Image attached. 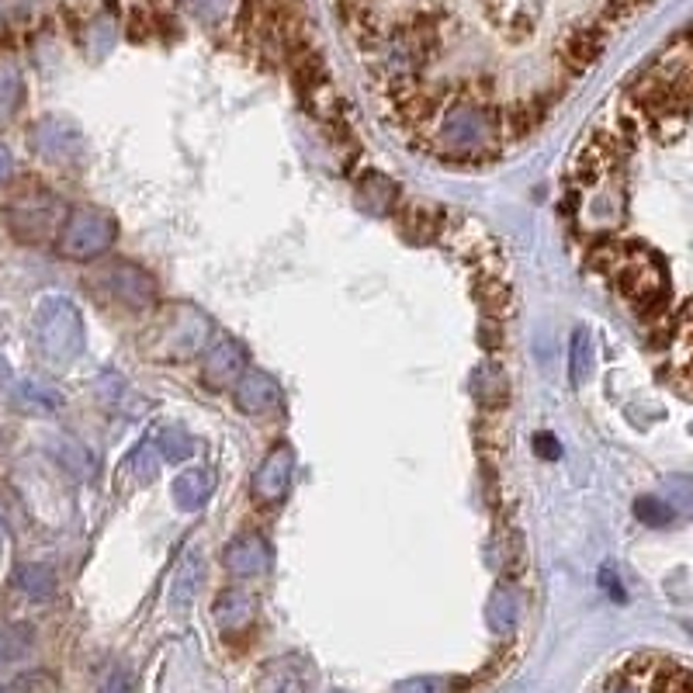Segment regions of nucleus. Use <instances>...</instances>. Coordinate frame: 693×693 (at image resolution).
<instances>
[{"label":"nucleus","mask_w":693,"mask_h":693,"mask_svg":"<svg viewBox=\"0 0 693 693\" xmlns=\"http://www.w3.org/2000/svg\"><path fill=\"white\" fill-rule=\"evenodd\" d=\"M500 108L486 98H461L444 108L431 150H437L451 164H486V159L500 156Z\"/></svg>","instance_id":"1"},{"label":"nucleus","mask_w":693,"mask_h":693,"mask_svg":"<svg viewBox=\"0 0 693 693\" xmlns=\"http://www.w3.org/2000/svg\"><path fill=\"white\" fill-rule=\"evenodd\" d=\"M35 344L52 368L74 364L84 354V316L69 298L49 295L35 309Z\"/></svg>","instance_id":"2"},{"label":"nucleus","mask_w":693,"mask_h":693,"mask_svg":"<svg viewBox=\"0 0 693 693\" xmlns=\"http://www.w3.org/2000/svg\"><path fill=\"white\" fill-rule=\"evenodd\" d=\"M208 344V319L188 306V301H174L164 306L150 333V354L159 361H188L202 354Z\"/></svg>","instance_id":"3"},{"label":"nucleus","mask_w":693,"mask_h":693,"mask_svg":"<svg viewBox=\"0 0 693 693\" xmlns=\"http://www.w3.org/2000/svg\"><path fill=\"white\" fill-rule=\"evenodd\" d=\"M118 240V222L112 211L104 208H74L63 219L60 233H56V246L66 260H98L101 254L112 251V243Z\"/></svg>","instance_id":"4"},{"label":"nucleus","mask_w":693,"mask_h":693,"mask_svg":"<svg viewBox=\"0 0 693 693\" xmlns=\"http://www.w3.org/2000/svg\"><path fill=\"white\" fill-rule=\"evenodd\" d=\"M87 284L104 295V298H112L118 301V306H126V309H153L156 306V281L153 274H146L142 268H136V264L129 260H112V264H101V268L87 278Z\"/></svg>","instance_id":"5"},{"label":"nucleus","mask_w":693,"mask_h":693,"mask_svg":"<svg viewBox=\"0 0 693 693\" xmlns=\"http://www.w3.org/2000/svg\"><path fill=\"white\" fill-rule=\"evenodd\" d=\"M4 219L22 243H42L60 222V202L46 191H25L4 208Z\"/></svg>","instance_id":"6"},{"label":"nucleus","mask_w":693,"mask_h":693,"mask_svg":"<svg viewBox=\"0 0 693 693\" xmlns=\"http://www.w3.org/2000/svg\"><path fill=\"white\" fill-rule=\"evenodd\" d=\"M603 46H607V28L600 22H582L576 28H568V35L555 49V56L568 77H582L586 69L603 56Z\"/></svg>","instance_id":"7"},{"label":"nucleus","mask_w":693,"mask_h":693,"mask_svg":"<svg viewBox=\"0 0 693 693\" xmlns=\"http://www.w3.org/2000/svg\"><path fill=\"white\" fill-rule=\"evenodd\" d=\"M233 399H236V410L243 416H274L281 406H284V393H281V385L271 378V375H264V371H251L246 368L240 382L233 385Z\"/></svg>","instance_id":"8"},{"label":"nucleus","mask_w":693,"mask_h":693,"mask_svg":"<svg viewBox=\"0 0 693 693\" xmlns=\"http://www.w3.org/2000/svg\"><path fill=\"white\" fill-rule=\"evenodd\" d=\"M28 146L39 153L42 159H49V164H69V159L80 156L84 142H80V132L63 126L60 118H42L39 126L31 129Z\"/></svg>","instance_id":"9"},{"label":"nucleus","mask_w":693,"mask_h":693,"mask_svg":"<svg viewBox=\"0 0 693 693\" xmlns=\"http://www.w3.org/2000/svg\"><path fill=\"white\" fill-rule=\"evenodd\" d=\"M246 371V350L229 341V336H222V341H216L211 347H205L202 354V382L208 388H229L236 385L240 375Z\"/></svg>","instance_id":"10"},{"label":"nucleus","mask_w":693,"mask_h":693,"mask_svg":"<svg viewBox=\"0 0 693 693\" xmlns=\"http://www.w3.org/2000/svg\"><path fill=\"white\" fill-rule=\"evenodd\" d=\"M292 469H295L292 451L284 448V444L271 448L268 458L260 461V469L254 472V483H251L254 500L257 503H278V500H284V492H288V486H292Z\"/></svg>","instance_id":"11"},{"label":"nucleus","mask_w":693,"mask_h":693,"mask_svg":"<svg viewBox=\"0 0 693 693\" xmlns=\"http://www.w3.org/2000/svg\"><path fill=\"white\" fill-rule=\"evenodd\" d=\"M222 562L236 579H254V576H264L271 568V548L260 535L246 530V535H236L226 544Z\"/></svg>","instance_id":"12"},{"label":"nucleus","mask_w":693,"mask_h":693,"mask_svg":"<svg viewBox=\"0 0 693 693\" xmlns=\"http://www.w3.org/2000/svg\"><path fill=\"white\" fill-rule=\"evenodd\" d=\"M198 582H202V555L194 552V548H188L170 576V607L188 611L194 596H198Z\"/></svg>","instance_id":"13"},{"label":"nucleus","mask_w":693,"mask_h":693,"mask_svg":"<svg viewBox=\"0 0 693 693\" xmlns=\"http://www.w3.org/2000/svg\"><path fill=\"white\" fill-rule=\"evenodd\" d=\"M548 104H552V101H544V98H521V101H513L510 108L500 112V129L506 136H513V139L530 136L544 121Z\"/></svg>","instance_id":"14"},{"label":"nucleus","mask_w":693,"mask_h":693,"mask_svg":"<svg viewBox=\"0 0 693 693\" xmlns=\"http://www.w3.org/2000/svg\"><path fill=\"white\" fill-rule=\"evenodd\" d=\"M14 399L22 410L28 413H42V416H52V413H60L63 410V393L56 385H49L42 378H22L14 385Z\"/></svg>","instance_id":"15"},{"label":"nucleus","mask_w":693,"mask_h":693,"mask_svg":"<svg viewBox=\"0 0 693 693\" xmlns=\"http://www.w3.org/2000/svg\"><path fill=\"white\" fill-rule=\"evenodd\" d=\"M174 503L181 506L184 513H194V510H202L208 503V496H211V475L205 469H191V472H181L174 478Z\"/></svg>","instance_id":"16"},{"label":"nucleus","mask_w":693,"mask_h":693,"mask_svg":"<svg viewBox=\"0 0 693 693\" xmlns=\"http://www.w3.org/2000/svg\"><path fill=\"white\" fill-rule=\"evenodd\" d=\"M254 611H257L254 607V596L243 593V590H226L216 600V620H219V628L226 634L229 631H243L254 620Z\"/></svg>","instance_id":"17"},{"label":"nucleus","mask_w":693,"mask_h":693,"mask_svg":"<svg viewBox=\"0 0 693 693\" xmlns=\"http://www.w3.org/2000/svg\"><path fill=\"white\" fill-rule=\"evenodd\" d=\"M52 454H56V461L66 469V472H74L77 478H94L98 472V461H94V451L87 448V444H80L77 437H56L49 444Z\"/></svg>","instance_id":"18"},{"label":"nucleus","mask_w":693,"mask_h":693,"mask_svg":"<svg viewBox=\"0 0 693 693\" xmlns=\"http://www.w3.org/2000/svg\"><path fill=\"white\" fill-rule=\"evenodd\" d=\"M593 371V336L586 326L573 330V341H568V378L573 385H582Z\"/></svg>","instance_id":"19"},{"label":"nucleus","mask_w":693,"mask_h":693,"mask_svg":"<svg viewBox=\"0 0 693 693\" xmlns=\"http://www.w3.org/2000/svg\"><path fill=\"white\" fill-rule=\"evenodd\" d=\"M14 586L31 600H49L56 593V576H52V568L46 565H22L14 573Z\"/></svg>","instance_id":"20"},{"label":"nucleus","mask_w":693,"mask_h":693,"mask_svg":"<svg viewBox=\"0 0 693 693\" xmlns=\"http://www.w3.org/2000/svg\"><path fill=\"white\" fill-rule=\"evenodd\" d=\"M517 620H521V600H517V593L510 590V586H500V590H496L492 600H489V625L496 631H510Z\"/></svg>","instance_id":"21"},{"label":"nucleus","mask_w":693,"mask_h":693,"mask_svg":"<svg viewBox=\"0 0 693 693\" xmlns=\"http://www.w3.org/2000/svg\"><path fill=\"white\" fill-rule=\"evenodd\" d=\"M257 693H306V686H301V677H298L292 666L271 663L268 669L260 672Z\"/></svg>","instance_id":"22"},{"label":"nucleus","mask_w":693,"mask_h":693,"mask_svg":"<svg viewBox=\"0 0 693 693\" xmlns=\"http://www.w3.org/2000/svg\"><path fill=\"white\" fill-rule=\"evenodd\" d=\"M25 101V80L22 74H14V69H0V129L8 126V121L17 115Z\"/></svg>","instance_id":"23"},{"label":"nucleus","mask_w":693,"mask_h":693,"mask_svg":"<svg viewBox=\"0 0 693 693\" xmlns=\"http://www.w3.org/2000/svg\"><path fill=\"white\" fill-rule=\"evenodd\" d=\"M478 306L486 309L489 319H503L510 316V288L506 281L500 278H486L483 284H478Z\"/></svg>","instance_id":"24"},{"label":"nucleus","mask_w":693,"mask_h":693,"mask_svg":"<svg viewBox=\"0 0 693 693\" xmlns=\"http://www.w3.org/2000/svg\"><path fill=\"white\" fill-rule=\"evenodd\" d=\"M634 513L642 517L645 524L652 527H666L672 517H677V510H672V503L659 500V496H642V500L634 503Z\"/></svg>","instance_id":"25"},{"label":"nucleus","mask_w":693,"mask_h":693,"mask_svg":"<svg viewBox=\"0 0 693 693\" xmlns=\"http://www.w3.org/2000/svg\"><path fill=\"white\" fill-rule=\"evenodd\" d=\"M156 448L164 454V461H188L194 454V440L184 431H164L156 440Z\"/></svg>","instance_id":"26"},{"label":"nucleus","mask_w":693,"mask_h":693,"mask_svg":"<svg viewBox=\"0 0 693 693\" xmlns=\"http://www.w3.org/2000/svg\"><path fill=\"white\" fill-rule=\"evenodd\" d=\"M28 645H31V628L28 625H17V628L4 631V634H0V663L22 659Z\"/></svg>","instance_id":"27"},{"label":"nucleus","mask_w":693,"mask_h":693,"mask_svg":"<svg viewBox=\"0 0 693 693\" xmlns=\"http://www.w3.org/2000/svg\"><path fill=\"white\" fill-rule=\"evenodd\" d=\"M132 469H136V483H153L156 472H159V461H164V454H159L156 444H142V448L129 458Z\"/></svg>","instance_id":"28"},{"label":"nucleus","mask_w":693,"mask_h":693,"mask_svg":"<svg viewBox=\"0 0 693 693\" xmlns=\"http://www.w3.org/2000/svg\"><path fill=\"white\" fill-rule=\"evenodd\" d=\"M669 496H672V510L677 513H693V483L683 475L669 478Z\"/></svg>","instance_id":"29"},{"label":"nucleus","mask_w":693,"mask_h":693,"mask_svg":"<svg viewBox=\"0 0 693 693\" xmlns=\"http://www.w3.org/2000/svg\"><path fill=\"white\" fill-rule=\"evenodd\" d=\"M535 454H541L544 461H555L562 454V448H559V440L552 434H538L535 437Z\"/></svg>","instance_id":"30"},{"label":"nucleus","mask_w":693,"mask_h":693,"mask_svg":"<svg viewBox=\"0 0 693 693\" xmlns=\"http://www.w3.org/2000/svg\"><path fill=\"white\" fill-rule=\"evenodd\" d=\"M448 686H444L440 680H410V683H402L396 693H444Z\"/></svg>","instance_id":"31"},{"label":"nucleus","mask_w":693,"mask_h":693,"mask_svg":"<svg viewBox=\"0 0 693 693\" xmlns=\"http://www.w3.org/2000/svg\"><path fill=\"white\" fill-rule=\"evenodd\" d=\"M104 693H129V672H115L108 686H104Z\"/></svg>","instance_id":"32"},{"label":"nucleus","mask_w":693,"mask_h":693,"mask_svg":"<svg viewBox=\"0 0 693 693\" xmlns=\"http://www.w3.org/2000/svg\"><path fill=\"white\" fill-rule=\"evenodd\" d=\"M11 174H14V159H11V153L4 146H0V184H4Z\"/></svg>","instance_id":"33"},{"label":"nucleus","mask_w":693,"mask_h":693,"mask_svg":"<svg viewBox=\"0 0 693 693\" xmlns=\"http://www.w3.org/2000/svg\"><path fill=\"white\" fill-rule=\"evenodd\" d=\"M611 693H634V686H617V690H611Z\"/></svg>","instance_id":"34"},{"label":"nucleus","mask_w":693,"mask_h":693,"mask_svg":"<svg viewBox=\"0 0 693 693\" xmlns=\"http://www.w3.org/2000/svg\"><path fill=\"white\" fill-rule=\"evenodd\" d=\"M0 693H17V686H4V690H0Z\"/></svg>","instance_id":"35"},{"label":"nucleus","mask_w":693,"mask_h":693,"mask_svg":"<svg viewBox=\"0 0 693 693\" xmlns=\"http://www.w3.org/2000/svg\"><path fill=\"white\" fill-rule=\"evenodd\" d=\"M0 444H4V434H0Z\"/></svg>","instance_id":"36"},{"label":"nucleus","mask_w":693,"mask_h":693,"mask_svg":"<svg viewBox=\"0 0 693 693\" xmlns=\"http://www.w3.org/2000/svg\"><path fill=\"white\" fill-rule=\"evenodd\" d=\"M0 527H4V524H0Z\"/></svg>","instance_id":"37"}]
</instances>
